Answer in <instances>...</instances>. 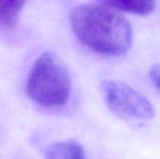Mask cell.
I'll return each mask as SVG.
<instances>
[{"label": "cell", "mask_w": 160, "mask_h": 159, "mask_svg": "<svg viewBox=\"0 0 160 159\" xmlns=\"http://www.w3.org/2000/svg\"><path fill=\"white\" fill-rule=\"evenodd\" d=\"M70 22L77 38L95 52L122 56L131 48L130 22L109 7L94 4L77 6L70 12Z\"/></svg>", "instance_id": "obj_1"}, {"label": "cell", "mask_w": 160, "mask_h": 159, "mask_svg": "<svg viewBox=\"0 0 160 159\" xmlns=\"http://www.w3.org/2000/svg\"><path fill=\"white\" fill-rule=\"evenodd\" d=\"M25 90L29 98L41 107H62L71 94L69 73L55 54L43 52L29 71Z\"/></svg>", "instance_id": "obj_2"}, {"label": "cell", "mask_w": 160, "mask_h": 159, "mask_svg": "<svg viewBox=\"0 0 160 159\" xmlns=\"http://www.w3.org/2000/svg\"><path fill=\"white\" fill-rule=\"evenodd\" d=\"M100 92L108 108L116 114L136 120H150L155 116L150 101L125 82L104 81Z\"/></svg>", "instance_id": "obj_3"}, {"label": "cell", "mask_w": 160, "mask_h": 159, "mask_svg": "<svg viewBox=\"0 0 160 159\" xmlns=\"http://www.w3.org/2000/svg\"><path fill=\"white\" fill-rule=\"evenodd\" d=\"M101 6L131 14L145 16L156 8V0H98Z\"/></svg>", "instance_id": "obj_4"}, {"label": "cell", "mask_w": 160, "mask_h": 159, "mask_svg": "<svg viewBox=\"0 0 160 159\" xmlns=\"http://www.w3.org/2000/svg\"><path fill=\"white\" fill-rule=\"evenodd\" d=\"M46 159H86L83 148L74 141L57 142L45 151Z\"/></svg>", "instance_id": "obj_5"}, {"label": "cell", "mask_w": 160, "mask_h": 159, "mask_svg": "<svg viewBox=\"0 0 160 159\" xmlns=\"http://www.w3.org/2000/svg\"><path fill=\"white\" fill-rule=\"evenodd\" d=\"M26 0H0V30L15 25Z\"/></svg>", "instance_id": "obj_6"}, {"label": "cell", "mask_w": 160, "mask_h": 159, "mask_svg": "<svg viewBox=\"0 0 160 159\" xmlns=\"http://www.w3.org/2000/svg\"><path fill=\"white\" fill-rule=\"evenodd\" d=\"M150 78L157 89L159 87V66L158 64L154 65L150 70Z\"/></svg>", "instance_id": "obj_7"}]
</instances>
